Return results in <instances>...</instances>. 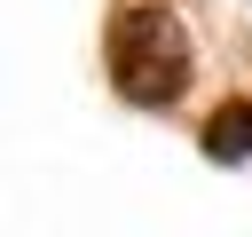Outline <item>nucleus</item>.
Masks as SVG:
<instances>
[{"label":"nucleus","mask_w":252,"mask_h":237,"mask_svg":"<svg viewBox=\"0 0 252 237\" xmlns=\"http://www.w3.org/2000/svg\"><path fill=\"white\" fill-rule=\"evenodd\" d=\"M110 79L126 103H173L189 87V47L165 8H126L110 32Z\"/></svg>","instance_id":"1"},{"label":"nucleus","mask_w":252,"mask_h":237,"mask_svg":"<svg viewBox=\"0 0 252 237\" xmlns=\"http://www.w3.org/2000/svg\"><path fill=\"white\" fill-rule=\"evenodd\" d=\"M205 150H213V158H244V150H252V103H228V111L205 126Z\"/></svg>","instance_id":"2"}]
</instances>
